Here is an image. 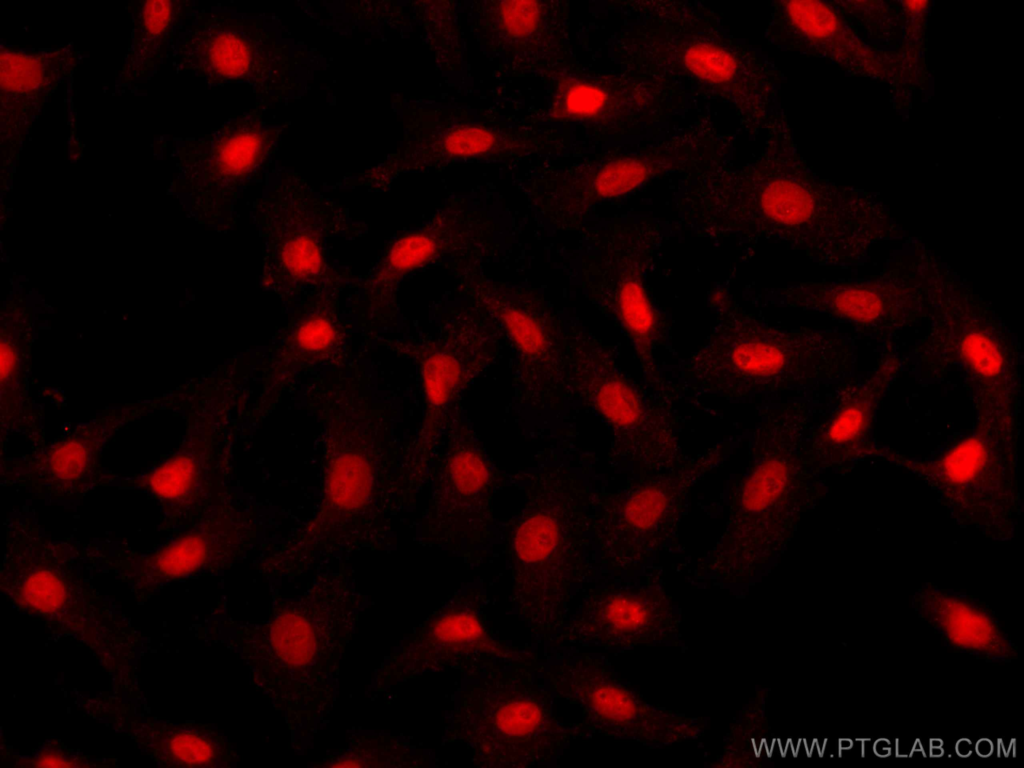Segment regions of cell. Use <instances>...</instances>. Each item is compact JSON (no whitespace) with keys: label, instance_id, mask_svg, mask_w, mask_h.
Here are the masks:
<instances>
[{"label":"cell","instance_id":"cell-1","mask_svg":"<svg viewBox=\"0 0 1024 768\" xmlns=\"http://www.w3.org/2000/svg\"><path fill=\"white\" fill-rule=\"evenodd\" d=\"M674 192L672 221L715 248L734 244L739 263L764 242L800 252L835 269L865 265L874 249L903 240L884 204L790 168H710L685 175Z\"/></svg>","mask_w":1024,"mask_h":768},{"label":"cell","instance_id":"cell-2","mask_svg":"<svg viewBox=\"0 0 1024 768\" xmlns=\"http://www.w3.org/2000/svg\"><path fill=\"white\" fill-rule=\"evenodd\" d=\"M820 402L815 390L760 407L722 532L710 549L677 567L692 586L744 598L776 566L823 490L809 446Z\"/></svg>","mask_w":1024,"mask_h":768},{"label":"cell","instance_id":"cell-3","mask_svg":"<svg viewBox=\"0 0 1024 768\" xmlns=\"http://www.w3.org/2000/svg\"><path fill=\"white\" fill-rule=\"evenodd\" d=\"M323 576L298 593L275 589L264 619L226 624L228 648L282 715L298 755L312 748L330 720L346 650L372 605L348 581Z\"/></svg>","mask_w":1024,"mask_h":768},{"label":"cell","instance_id":"cell-4","mask_svg":"<svg viewBox=\"0 0 1024 768\" xmlns=\"http://www.w3.org/2000/svg\"><path fill=\"white\" fill-rule=\"evenodd\" d=\"M736 274L737 264L704 295L714 323L703 344L665 367L663 390L673 401L804 394L853 375L858 337L772 322L740 303L733 289Z\"/></svg>","mask_w":1024,"mask_h":768},{"label":"cell","instance_id":"cell-5","mask_svg":"<svg viewBox=\"0 0 1024 768\" xmlns=\"http://www.w3.org/2000/svg\"><path fill=\"white\" fill-rule=\"evenodd\" d=\"M246 205L262 240L259 287L276 296L286 313L349 296L357 276L333 252L340 240L368 235L364 219L277 159Z\"/></svg>","mask_w":1024,"mask_h":768},{"label":"cell","instance_id":"cell-6","mask_svg":"<svg viewBox=\"0 0 1024 768\" xmlns=\"http://www.w3.org/2000/svg\"><path fill=\"white\" fill-rule=\"evenodd\" d=\"M168 62L176 74L201 79L209 90L244 84L255 103L272 108L306 96L333 58L294 36L275 14L191 1L170 42Z\"/></svg>","mask_w":1024,"mask_h":768},{"label":"cell","instance_id":"cell-7","mask_svg":"<svg viewBox=\"0 0 1024 768\" xmlns=\"http://www.w3.org/2000/svg\"><path fill=\"white\" fill-rule=\"evenodd\" d=\"M926 328L908 355L922 382L957 374L976 424L1015 440L1022 390L1020 343L991 304L951 269Z\"/></svg>","mask_w":1024,"mask_h":768},{"label":"cell","instance_id":"cell-8","mask_svg":"<svg viewBox=\"0 0 1024 768\" xmlns=\"http://www.w3.org/2000/svg\"><path fill=\"white\" fill-rule=\"evenodd\" d=\"M580 285L585 298L621 331L643 382L663 391V354L676 357L673 319L652 287L673 222L648 215L616 217L580 230Z\"/></svg>","mask_w":1024,"mask_h":768},{"label":"cell","instance_id":"cell-9","mask_svg":"<svg viewBox=\"0 0 1024 768\" xmlns=\"http://www.w3.org/2000/svg\"><path fill=\"white\" fill-rule=\"evenodd\" d=\"M523 506L509 533L513 601L537 634L566 622L572 587L584 578V536L594 530L591 497L570 472L543 469L529 475Z\"/></svg>","mask_w":1024,"mask_h":768},{"label":"cell","instance_id":"cell-10","mask_svg":"<svg viewBox=\"0 0 1024 768\" xmlns=\"http://www.w3.org/2000/svg\"><path fill=\"white\" fill-rule=\"evenodd\" d=\"M951 267L921 239L908 236L881 269L867 277L822 279L781 287L746 283L741 298L752 307L797 309L848 326L876 344L900 340L924 323L944 289Z\"/></svg>","mask_w":1024,"mask_h":768},{"label":"cell","instance_id":"cell-11","mask_svg":"<svg viewBox=\"0 0 1024 768\" xmlns=\"http://www.w3.org/2000/svg\"><path fill=\"white\" fill-rule=\"evenodd\" d=\"M562 343L566 396L607 426L616 459L636 464L640 475L674 467L687 457L678 442L675 401L629 376L618 362V345L564 316Z\"/></svg>","mask_w":1024,"mask_h":768},{"label":"cell","instance_id":"cell-12","mask_svg":"<svg viewBox=\"0 0 1024 768\" xmlns=\"http://www.w3.org/2000/svg\"><path fill=\"white\" fill-rule=\"evenodd\" d=\"M445 737L481 766L527 767L550 762L586 736L580 723L560 721L552 691L536 684L523 666L494 669L458 692Z\"/></svg>","mask_w":1024,"mask_h":768},{"label":"cell","instance_id":"cell-13","mask_svg":"<svg viewBox=\"0 0 1024 768\" xmlns=\"http://www.w3.org/2000/svg\"><path fill=\"white\" fill-rule=\"evenodd\" d=\"M270 109L254 102L253 108L230 116L209 133L153 138V156L176 170L170 190L188 196L201 216L231 229L239 218L241 195L262 183L291 125L268 115Z\"/></svg>","mask_w":1024,"mask_h":768},{"label":"cell","instance_id":"cell-14","mask_svg":"<svg viewBox=\"0 0 1024 768\" xmlns=\"http://www.w3.org/2000/svg\"><path fill=\"white\" fill-rule=\"evenodd\" d=\"M392 109L404 121L403 139L396 150L361 172L323 184L325 192H388L404 174L439 171L462 163L522 161L566 144V138L553 128L544 131L464 118L448 120L398 95L392 99Z\"/></svg>","mask_w":1024,"mask_h":768},{"label":"cell","instance_id":"cell-15","mask_svg":"<svg viewBox=\"0 0 1024 768\" xmlns=\"http://www.w3.org/2000/svg\"><path fill=\"white\" fill-rule=\"evenodd\" d=\"M370 342L415 362L424 402L421 441L428 455L460 418L464 392L502 357L506 345L489 317L464 299L443 311L432 330L379 332L365 340Z\"/></svg>","mask_w":1024,"mask_h":768},{"label":"cell","instance_id":"cell-16","mask_svg":"<svg viewBox=\"0 0 1024 768\" xmlns=\"http://www.w3.org/2000/svg\"><path fill=\"white\" fill-rule=\"evenodd\" d=\"M729 451L730 442L722 441L674 467L640 474L618 493L605 497L593 530L602 564L618 574L654 566L662 553H677L688 495Z\"/></svg>","mask_w":1024,"mask_h":768},{"label":"cell","instance_id":"cell-17","mask_svg":"<svg viewBox=\"0 0 1024 768\" xmlns=\"http://www.w3.org/2000/svg\"><path fill=\"white\" fill-rule=\"evenodd\" d=\"M477 256L450 266L457 293L489 317L511 348L516 400L532 409L560 407L567 399L563 316L534 289L487 276Z\"/></svg>","mask_w":1024,"mask_h":768},{"label":"cell","instance_id":"cell-18","mask_svg":"<svg viewBox=\"0 0 1024 768\" xmlns=\"http://www.w3.org/2000/svg\"><path fill=\"white\" fill-rule=\"evenodd\" d=\"M1015 441L978 424L934 456L908 457L876 447L872 457L926 482L958 522L992 536H1008L1019 513Z\"/></svg>","mask_w":1024,"mask_h":768},{"label":"cell","instance_id":"cell-19","mask_svg":"<svg viewBox=\"0 0 1024 768\" xmlns=\"http://www.w3.org/2000/svg\"><path fill=\"white\" fill-rule=\"evenodd\" d=\"M486 213L454 199L421 224L395 234L364 274L357 275L349 305L364 339L396 326L402 283L426 269L480 253L489 240Z\"/></svg>","mask_w":1024,"mask_h":768},{"label":"cell","instance_id":"cell-20","mask_svg":"<svg viewBox=\"0 0 1024 768\" xmlns=\"http://www.w3.org/2000/svg\"><path fill=\"white\" fill-rule=\"evenodd\" d=\"M550 690L581 713L586 736L630 740L663 748L702 737L707 718L648 702L621 679L607 659L580 654L550 667Z\"/></svg>","mask_w":1024,"mask_h":768},{"label":"cell","instance_id":"cell-21","mask_svg":"<svg viewBox=\"0 0 1024 768\" xmlns=\"http://www.w3.org/2000/svg\"><path fill=\"white\" fill-rule=\"evenodd\" d=\"M616 576L586 592L559 639L619 652L640 645L686 651L684 614L666 589L661 567L654 565Z\"/></svg>","mask_w":1024,"mask_h":768},{"label":"cell","instance_id":"cell-22","mask_svg":"<svg viewBox=\"0 0 1024 768\" xmlns=\"http://www.w3.org/2000/svg\"><path fill=\"white\" fill-rule=\"evenodd\" d=\"M515 659L514 651L496 639L480 604L455 598L382 659L366 693L371 700L384 699L394 687L425 673L477 672Z\"/></svg>","mask_w":1024,"mask_h":768},{"label":"cell","instance_id":"cell-23","mask_svg":"<svg viewBox=\"0 0 1024 768\" xmlns=\"http://www.w3.org/2000/svg\"><path fill=\"white\" fill-rule=\"evenodd\" d=\"M146 408H122L78 423L34 450L0 456V485L46 505L74 509L99 488L104 450L118 431Z\"/></svg>","mask_w":1024,"mask_h":768},{"label":"cell","instance_id":"cell-24","mask_svg":"<svg viewBox=\"0 0 1024 768\" xmlns=\"http://www.w3.org/2000/svg\"><path fill=\"white\" fill-rule=\"evenodd\" d=\"M901 344H878L876 362L868 372L836 383L824 416L810 433V452L821 471L849 470L871 457L877 446L870 435L879 406L907 369L908 355Z\"/></svg>","mask_w":1024,"mask_h":768},{"label":"cell","instance_id":"cell-25","mask_svg":"<svg viewBox=\"0 0 1024 768\" xmlns=\"http://www.w3.org/2000/svg\"><path fill=\"white\" fill-rule=\"evenodd\" d=\"M0 56V168L7 186L50 97L63 84L72 88L76 69L88 55L74 42L27 48L1 40Z\"/></svg>","mask_w":1024,"mask_h":768},{"label":"cell","instance_id":"cell-26","mask_svg":"<svg viewBox=\"0 0 1024 768\" xmlns=\"http://www.w3.org/2000/svg\"><path fill=\"white\" fill-rule=\"evenodd\" d=\"M675 21V20H674ZM676 22V21H675ZM677 24V23H676ZM666 24L664 42L668 66L699 87L729 101L739 111L748 114V120H760L768 109L774 81L771 69L747 47L727 38L714 27L701 31L691 24Z\"/></svg>","mask_w":1024,"mask_h":768},{"label":"cell","instance_id":"cell-27","mask_svg":"<svg viewBox=\"0 0 1024 768\" xmlns=\"http://www.w3.org/2000/svg\"><path fill=\"white\" fill-rule=\"evenodd\" d=\"M660 154L627 155L540 171L529 180L527 198L548 224L561 231L582 229L599 206L637 192L664 170Z\"/></svg>","mask_w":1024,"mask_h":768},{"label":"cell","instance_id":"cell-28","mask_svg":"<svg viewBox=\"0 0 1024 768\" xmlns=\"http://www.w3.org/2000/svg\"><path fill=\"white\" fill-rule=\"evenodd\" d=\"M440 445L433 499L435 529L445 539L464 537L490 519L496 467L476 432L461 418L449 427Z\"/></svg>","mask_w":1024,"mask_h":768},{"label":"cell","instance_id":"cell-29","mask_svg":"<svg viewBox=\"0 0 1024 768\" xmlns=\"http://www.w3.org/2000/svg\"><path fill=\"white\" fill-rule=\"evenodd\" d=\"M211 507L187 527L169 533L159 546L142 552L114 549L101 561L137 588H157L218 569L227 555L221 522Z\"/></svg>","mask_w":1024,"mask_h":768},{"label":"cell","instance_id":"cell-30","mask_svg":"<svg viewBox=\"0 0 1024 768\" xmlns=\"http://www.w3.org/2000/svg\"><path fill=\"white\" fill-rule=\"evenodd\" d=\"M567 9L560 2L484 1L473 8L477 36L506 59L557 56L567 37Z\"/></svg>","mask_w":1024,"mask_h":768},{"label":"cell","instance_id":"cell-31","mask_svg":"<svg viewBox=\"0 0 1024 768\" xmlns=\"http://www.w3.org/2000/svg\"><path fill=\"white\" fill-rule=\"evenodd\" d=\"M348 296H335L307 304L290 313L267 347L274 360L288 365H318L342 357L350 348L357 319Z\"/></svg>","mask_w":1024,"mask_h":768},{"label":"cell","instance_id":"cell-32","mask_svg":"<svg viewBox=\"0 0 1024 768\" xmlns=\"http://www.w3.org/2000/svg\"><path fill=\"white\" fill-rule=\"evenodd\" d=\"M548 114L553 121L588 127H612L649 99L647 82L584 72L552 77Z\"/></svg>","mask_w":1024,"mask_h":768},{"label":"cell","instance_id":"cell-33","mask_svg":"<svg viewBox=\"0 0 1024 768\" xmlns=\"http://www.w3.org/2000/svg\"><path fill=\"white\" fill-rule=\"evenodd\" d=\"M191 1H131L126 6L131 21L127 51L113 83L103 91L111 96L139 95L144 82L150 81L166 64L175 29Z\"/></svg>","mask_w":1024,"mask_h":768},{"label":"cell","instance_id":"cell-34","mask_svg":"<svg viewBox=\"0 0 1024 768\" xmlns=\"http://www.w3.org/2000/svg\"><path fill=\"white\" fill-rule=\"evenodd\" d=\"M296 4L318 26L339 34L363 31L380 37L384 32L405 33L410 29L409 2L298 1Z\"/></svg>","mask_w":1024,"mask_h":768},{"label":"cell","instance_id":"cell-35","mask_svg":"<svg viewBox=\"0 0 1024 768\" xmlns=\"http://www.w3.org/2000/svg\"><path fill=\"white\" fill-rule=\"evenodd\" d=\"M343 747L327 754L318 762L319 767H398L418 766L423 754L402 736L384 734L362 727L349 731Z\"/></svg>","mask_w":1024,"mask_h":768},{"label":"cell","instance_id":"cell-36","mask_svg":"<svg viewBox=\"0 0 1024 768\" xmlns=\"http://www.w3.org/2000/svg\"><path fill=\"white\" fill-rule=\"evenodd\" d=\"M327 498L341 510L362 505L369 490V473L361 457L346 454L333 464L327 484Z\"/></svg>","mask_w":1024,"mask_h":768}]
</instances>
